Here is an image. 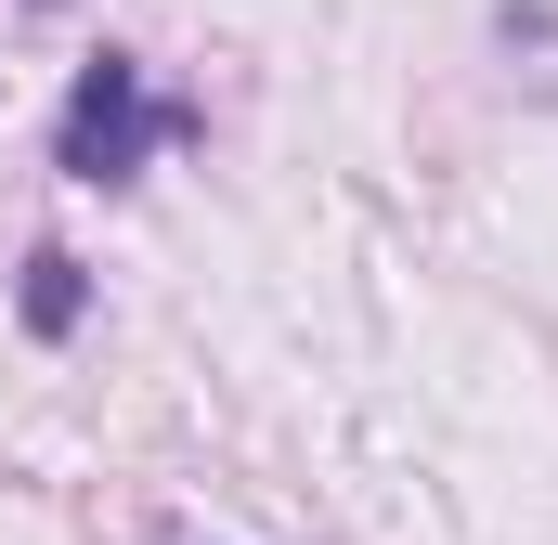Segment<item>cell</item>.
I'll use <instances>...</instances> for the list:
<instances>
[{
	"instance_id": "6da1fadb",
	"label": "cell",
	"mask_w": 558,
	"mask_h": 545,
	"mask_svg": "<svg viewBox=\"0 0 558 545\" xmlns=\"http://www.w3.org/2000/svg\"><path fill=\"white\" fill-rule=\"evenodd\" d=\"M195 131L208 118L182 92H156L131 52H92L78 92H65V118H52V169L92 182V195H118V182H143V156H169V143H195Z\"/></svg>"
},
{
	"instance_id": "7a4b0ae2",
	"label": "cell",
	"mask_w": 558,
	"mask_h": 545,
	"mask_svg": "<svg viewBox=\"0 0 558 545\" xmlns=\"http://www.w3.org/2000/svg\"><path fill=\"white\" fill-rule=\"evenodd\" d=\"M92 312V261L78 247H26V338H78Z\"/></svg>"
}]
</instances>
